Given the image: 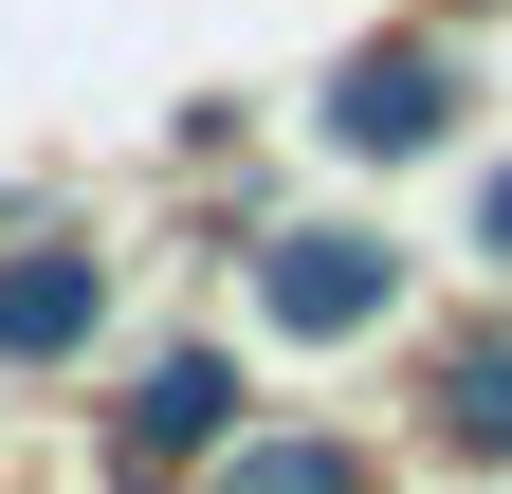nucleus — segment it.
Listing matches in <instances>:
<instances>
[{
    "mask_svg": "<svg viewBox=\"0 0 512 494\" xmlns=\"http://www.w3.org/2000/svg\"><path fill=\"white\" fill-rule=\"evenodd\" d=\"M256 293H275V330H366L384 312V257H366V238H275Z\"/></svg>",
    "mask_w": 512,
    "mask_h": 494,
    "instance_id": "f03ea898",
    "label": "nucleus"
},
{
    "mask_svg": "<svg viewBox=\"0 0 512 494\" xmlns=\"http://www.w3.org/2000/svg\"><path fill=\"white\" fill-rule=\"evenodd\" d=\"M476 238H494V275H512V183H494V220H476Z\"/></svg>",
    "mask_w": 512,
    "mask_h": 494,
    "instance_id": "423d86ee",
    "label": "nucleus"
},
{
    "mask_svg": "<svg viewBox=\"0 0 512 494\" xmlns=\"http://www.w3.org/2000/svg\"><path fill=\"white\" fill-rule=\"evenodd\" d=\"M202 440H220V366L183 348V366H147V403L110 421V458H202Z\"/></svg>",
    "mask_w": 512,
    "mask_h": 494,
    "instance_id": "20e7f679",
    "label": "nucleus"
},
{
    "mask_svg": "<svg viewBox=\"0 0 512 494\" xmlns=\"http://www.w3.org/2000/svg\"><path fill=\"white\" fill-rule=\"evenodd\" d=\"M92 293H110L92 257H19V275H0V366H55V348L92 330Z\"/></svg>",
    "mask_w": 512,
    "mask_h": 494,
    "instance_id": "7ed1b4c3",
    "label": "nucleus"
},
{
    "mask_svg": "<svg viewBox=\"0 0 512 494\" xmlns=\"http://www.w3.org/2000/svg\"><path fill=\"white\" fill-rule=\"evenodd\" d=\"M439 110H458L439 55H348V74H330V147H421Z\"/></svg>",
    "mask_w": 512,
    "mask_h": 494,
    "instance_id": "f257e3e1",
    "label": "nucleus"
},
{
    "mask_svg": "<svg viewBox=\"0 0 512 494\" xmlns=\"http://www.w3.org/2000/svg\"><path fill=\"white\" fill-rule=\"evenodd\" d=\"M458 458H512V348L458 366Z\"/></svg>",
    "mask_w": 512,
    "mask_h": 494,
    "instance_id": "39448f33",
    "label": "nucleus"
}]
</instances>
